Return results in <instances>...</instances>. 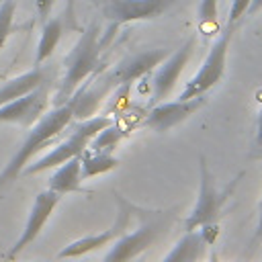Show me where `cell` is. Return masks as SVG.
Masks as SVG:
<instances>
[{"instance_id":"8fae6325","label":"cell","mask_w":262,"mask_h":262,"mask_svg":"<svg viewBox=\"0 0 262 262\" xmlns=\"http://www.w3.org/2000/svg\"><path fill=\"white\" fill-rule=\"evenodd\" d=\"M49 108V88L47 82L39 88L6 102L0 106V123H12L31 129Z\"/></svg>"},{"instance_id":"9a60e30c","label":"cell","mask_w":262,"mask_h":262,"mask_svg":"<svg viewBox=\"0 0 262 262\" xmlns=\"http://www.w3.org/2000/svg\"><path fill=\"white\" fill-rule=\"evenodd\" d=\"M47 188L55 190L57 194H70V192H80V194H92L90 188L82 184V166H80V156L70 158L68 162L55 166V172L51 174Z\"/></svg>"},{"instance_id":"ffe728a7","label":"cell","mask_w":262,"mask_h":262,"mask_svg":"<svg viewBox=\"0 0 262 262\" xmlns=\"http://www.w3.org/2000/svg\"><path fill=\"white\" fill-rule=\"evenodd\" d=\"M199 29L205 35L217 31V16H219V0H201L199 2Z\"/></svg>"},{"instance_id":"52a82bcc","label":"cell","mask_w":262,"mask_h":262,"mask_svg":"<svg viewBox=\"0 0 262 262\" xmlns=\"http://www.w3.org/2000/svg\"><path fill=\"white\" fill-rule=\"evenodd\" d=\"M176 0H102V14L108 20L106 33L100 35L102 47L113 39L115 31L129 23L151 20L164 14Z\"/></svg>"},{"instance_id":"f1b7e54d","label":"cell","mask_w":262,"mask_h":262,"mask_svg":"<svg viewBox=\"0 0 262 262\" xmlns=\"http://www.w3.org/2000/svg\"><path fill=\"white\" fill-rule=\"evenodd\" d=\"M0 2H2V0H0Z\"/></svg>"},{"instance_id":"277c9868","label":"cell","mask_w":262,"mask_h":262,"mask_svg":"<svg viewBox=\"0 0 262 262\" xmlns=\"http://www.w3.org/2000/svg\"><path fill=\"white\" fill-rule=\"evenodd\" d=\"M139 225L135 231H125L108 250L102 262H131L149 250L174 219L172 211H139Z\"/></svg>"},{"instance_id":"e0dca14e","label":"cell","mask_w":262,"mask_h":262,"mask_svg":"<svg viewBox=\"0 0 262 262\" xmlns=\"http://www.w3.org/2000/svg\"><path fill=\"white\" fill-rule=\"evenodd\" d=\"M80 166H82V180H88L115 170L119 166V158H115L108 151H94L86 147L80 154Z\"/></svg>"},{"instance_id":"d4e9b609","label":"cell","mask_w":262,"mask_h":262,"mask_svg":"<svg viewBox=\"0 0 262 262\" xmlns=\"http://www.w3.org/2000/svg\"><path fill=\"white\" fill-rule=\"evenodd\" d=\"M262 239V201H260V209H258V223H256V233L252 237V242Z\"/></svg>"},{"instance_id":"6da1fadb","label":"cell","mask_w":262,"mask_h":262,"mask_svg":"<svg viewBox=\"0 0 262 262\" xmlns=\"http://www.w3.org/2000/svg\"><path fill=\"white\" fill-rule=\"evenodd\" d=\"M72 119H74V98H70L63 104H55L51 111H47L31 127L29 135L25 137L20 147H16L14 156L2 168V172H0V190L4 186H8L12 180H16L23 174V170L29 166L33 156H37L43 147H47L53 139H57L61 135V131H66V127L72 123Z\"/></svg>"},{"instance_id":"5bb4252c","label":"cell","mask_w":262,"mask_h":262,"mask_svg":"<svg viewBox=\"0 0 262 262\" xmlns=\"http://www.w3.org/2000/svg\"><path fill=\"white\" fill-rule=\"evenodd\" d=\"M219 229L215 225H207L194 231H186L174 246L172 250L162 258V262H199L207 250L217 237Z\"/></svg>"},{"instance_id":"83f0119b","label":"cell","mask_w":262,"mask_h":262,"mask_svg":"<svg viewBox=\"0 0 262 262\" xmlns=\"http://www.w3.org/2000/svg\"><path fill=\"white\" fill-rule=\"evenodd\" d=\"M37 262H45V260H37Z\"/></svg>"},{"instance_id":"603a6c76","label":"cell","mask_w":262,"mask_h":262,"mask_svg":"<svg viewBox=\"0 0 262 262\" xmlns=\"http://www.w3.org/2000/svg\"><path fill=\"white\" fill-rule=\"evenodd\" d=\"M53 4H55V0H35V10H37V14H39L41 20H47L49 18Z\"/></svg>"},{"instance_id":"7402d4cb","label":"cell","mask_w":262,"mask_h":262,"mask_svg":"<svg viewBox=\"0 0 262 262\" xmlns=\"http://www.w3.org/2000/svg\"><path fill=\"white\" fill-rule=\"evenodd\" d=\"M250 2H252V0H231V2H229V18H227V23H229V25H237L239 18L246 14Z\"/></svg>"},{"instance_id":"484cf974","label":"cell","mask_w":262,"mask_h":262,"mask_svg":"<svg viewBox=\"0 0 262 262\" xmlns=\"http://www.w3.org/2000/svg\"><path fill=\"white\" fill-rule=\"evenodd\" d=\"M260 10H262V0H252L250 6H248V10H246V14H256Z\"/></svg>"},{"instance_id":"9c48e42d","label":"cell","mask_w":262,"mask_h":262,"mask_svg":"<svg viewBox=\"0 0 262 262\" xmlns=\"http://www.w3.org/2000/svg\"><path fill=\"white\" fill-rule=\"evenodd\" d=\"M194 43H196V37H188L178 49L170 51V55L154 70V76H151V104L156 102H162L164 98L170 96V92L174 90L180 74L184 72L192 51H194Z\"/></svg>"},{"instance_id":"7a4b0ae2","label":"cell","mask_w":262,"mask_h":262,"mask_svg":"<svg viewBox=\"0 0 262 262\" xmlns=\"http://www.w3.org/2000/svg\"><path fill=\"white\" fill-rule=\"evenodd\" d=\"M100 51H102L100 31H98V25L92 23L80 35V39L63 59V78L53 98L55 104L68 102L76 94V90L82 86V82H86L96 72L100 63Z\"/></svg>"},{"instance_id":"4fadbf2b","label":"cell","mask_w":262,"mask_h":262,"mask_svg":"<svg viewBox=\"0 0 262 262\" xmlns=\"http://www.w3.org/2000/svg\"><path fill=\"white\" fill-rule=\"evenodd\" d=\"M205 104V98L203 96H196V98H188V100H162V102H156L151 104V108L145 113L143 117V127L156 131V133H164V131H170L172 127L180 125L182 121H186L190 115H194L201 106Z\"/></svg>"},{"instance_id":"3957f363","label":"cell","mask_w":262,"mask_h":262,"mask_svg":"<svg viewBox=\"0 0 262 262\" xmlns=\"http://www.w3.org/2000/svg\"><path fill=\"white\" fill-rule=\"evenodd\" d=\"M199 162H201L199 164V170H201V176H199V194H196V203H194L192 211L188 213V217L184 221V229L186 231H194V229H201V227H207V225H215L219 221L221 213H223L225 203L229 201V196L233 194L235 186L244 178V172H239L227 186L217 188L215 178L209 172V166H207L205 156H201Z\"/></svg>"},{"instance_id":"ac0fdd59","label":"cell","mask_w":262,"mask_h":262,"mask_svg":"<svg viewBox=\"0 0 262 262\" xmlns=\"http://www.w3.org/2000/svg\"><path fill=\"white\" fill-rule=\"evenodd\" d=\"M63 33V20L59 16L55 18H47L43 20V29H41V37L37 43V55H35V66H43L45 59H49L61 39Z\"/></svg>"},{"instance_id":"d6986e66","label":"cell","mask_w":262,"mask_h":262,"mask_svg":"<svg viewBox=\"0 0 262 262\" xmlns=\"http://www.w3.org/2000/svg\"><path fill=\"white\" fill-rule=\"evenodd\" d=\"M129 133H131V129H127V127H123V125H119V123L113 121L111 125H106L104 129H100V131L90 139L88 147L94 149V151H108V154H113V149H115Z\"/></svg>"},{"instance_id":"2e32d148","label":"cell","mask_w":262,"mask_h":262,"mask_svg":"<svg viewBox=\"0 0 262 262\" xmlns=\"http://www.w3.org/2000/svg\"><path fill=\"white\" fill-rule=\"evenodd\" d=\"M47 82V70L43 66H33V70L8 80L4 86H0V106H4L6 102L39 88L41 84Z\"/></svg>"},{"instance_id":"4316f807","label":"cell","mask_w":262,"mask_h":262,"mask_svg":"<svg viewBox=\"0 0 262 262\" xmlns=\"http://www.w3.org/2000/svg\"><path fill=\"white\" fill-rule=\"evenodd\" d=\"M209 262H217V256H215V254H211V260H209Z\"/></svg>"},{"instance_id":"5b68a950","label":"cell","mask_w":262,"mask_h":262,"mask_svg":"<svg viewBox=\"0 0 262 262\" xmlns=\"http://www.w3.org/2000/svg\"><path fill=\"white\" fill-rule=\"evenodd\" d=\"M113 121H115L113 117H98V115H94V117H90V119H82V121L70 131L68 139L59 141L49 154H45L43 158H39V160L33 162V164H29V166L23 170V174H27V176L39 174V172H45V170H49V168H55V166L68 162L70 158L80 156V154L88 147L90 139H92L100 129H104L106 125H111Z\"/></svg>"},{"instance_id":"30bf717a","label":"cell","mask_w":262,"mask_h":262,"mask_svg":"<svg viewBox=\"0 0 262 262\" xmlns=\"http://www.w3.org/2000/svg\"><path fill=\"white\" fill-rule=\"evenodd\" d=\"M119 196V194H117ZM129 221H131V203H127L125 199L119 196V215H117V221L100 231V233H92V235H86V237H80V239H74L70 242L68 246H63L57 254L59 260H66V258H80L88 252H94V250H100L113 242H117L127 229H129Z\"/></svg>"},{"instance_id":"ba28073f","label":"cell","mask_w":262,"mask_h":262,"mask_svg":"<svg viewBox=\"0 0 262 262\" xmlns=\"http://www.w3.org/2000/svg\"><path fill=\"white\" fill-rule=\"evenodd\" d=\"M59 201H61V194H57V192L51 190V188H45V190H41V192L35 196V201H33V205H31V211H29V217H27V223H25L20 235H18L16 242L10 246V250L6 252V260H8V262L14 260L29 244H33V242L39 237V233L43 231L45 223H47L49 217L53 215V211H55V207L59 205Z\"/></svg>"},{"instance_id":"cb8c5ba5","label":"cell","mask_w":262,"mask_h":262,"mask_svg":"<svg viewBox=\"0 0 262 262\" xmlns=\"http://www.w3.org/2000/svg\"><path fill=\"white\" fill-rule=\"evenodd\" d=\"M254 143H256V147L262 149V111L258 113V119H256V137H254Z\"/></svg>"},{"instance_id":"7c38bea8","label":"cell","mask_w":262,"mask_h":262,"mask_svg":"<svg viewBox=\"0 0 262 262\" xmlns=\"http://www.w3.org/2000/svg\"><path fill=\"white\" fill-rule=\"evenodd\" d=\"M170 55L168 49H143V51H137L133 55H127L123 61L117 63V68L100 78V82L111 90V88H117V86H123V84H133L135 80L147 76L149 72H154L166 57Z\"/></svg>"},{"instance_id":"8992f818","label":"cell","mask_w":262,"mask_h":262,"mask_svg":"<svg viewBox=\"0 0 262 262\" xmlns=\"http://www.w3.org/2000/svg\"><path fill=\"white\" fill-rule=\"evenodd\" d=\"M233 31L235 25H229L217 35V39L213 41L207 57L203 59L199 72L186 82V86L180 92V100H188V98H196V96H205L215 84H219L225 76V68H227V53H229V45L233 39Z\"/></svg>"},{"instance_id":"44dd1931","label":"cell","mask_w":262,"mask_h":262,"mask_svg":"<svg viewBox=\"0 0 262 262\" xmlns=\"http://www.w3.org/2000/svg\"><path fill=\"white\" fill-rule=\"evenodd\" d=\"M14 12H16V0H2L0 2V51L4 49L6 39L12 31Z\"/></svg>"}]
</instances>
